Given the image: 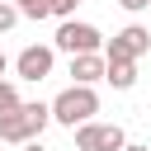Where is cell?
Returning a JSON list of instances; mask_svg holds the SVG:
<instances>
[{"instance_id":"obj_1","label":"cell","mask_w":151,"mask_h":151,"mask_svg":"<svg viewBox=\"0 0 151 151\" xmlns=\"http://www.w3.org/2000/svg\"><path fill=\"white\" fill-rule=\"evenodd\" d=\"M47 123H52L47 104H42V99H24L14 113H5V118H0V142L28 146V142H38V137H42V127H47Z\"/></svg>"},{"instance_id":"obj_2","label":"cell","mask_w":151,"mask_h":151,"mask_svg":"<svg viewBox=\"0 0 151 151\" xmlns=\"http://www.w3.org/2000/svg\"><path fill=\"white\" fill-rule=\"evenodd\" d=\"M47 113H52V123H61V127H80V123H94V113H99V90H85V85H66L52 104H47Z\"/></svg>"},{"instance_id":"obj_3","label":"cell","mask_w":151,"mask_h":151,"mask_svg":"<svg viewBox=\"0 0 151 151\" xmlns=\"http://www.w3.org/2000/svg\"><path fill=\"white\" fill-rule=\"evenodd\" d=\"M47 47L66 52V57H90V52H104V33L94 24H85V19H66V24H57V33H52Z\"/></svg>"},{"instance_id":"obj_4","label":"cell","mask_w":151,"mask_h":151,"mask_svg":"<svg viewBox=\"0 0 151 151\" xmlns=\"http://www.w3.org/2000/svg\"><path fill=\"white\" fill-rule=\"evenodd\" d=\"M146 52H151V28H142V24H127V28H118V33L104 42V57H109V61H132V66H137Z\"/></svg>"},{"instance_id":"obj_5","label":"cell","mask_w":151,"mask_h":151,"mask_svg":"<svg viewBox=\"0 0 151 151\" xmlns=\"http://www.w3.org/2000/svg\"><path fill=\"white\" fill-rule=\"evenodd\" d=\"M127 132L118 123H80L76 127V151H123Z\"/></svg>"},{"instance_id":"obj_6","label":"cell","mask_w":151,"mask_h":151,"mask_svg":"<svg viewBox=\"0 0 151 151\" xmlns=\"http://www.w3.org/2000/svg\"><path fill=\"white\" fill-rule=\"evenodd\" d=\"M52 66H57V52H52L47 42H28V47L14 57V76H19V80H28V85L47 80V76H52Z\"/></svg>"},{"instance_id":"obj_7","label":"cell","mask_w":151,"mask_h":151,"mask_svg":"<svg viewBox=\"0 0 151 151\" xmlns=\"http://www.w3.org/2000/svg\"><path fill=\"white\" fill-rule=\"evenodd\" d=\"M71 85H85V90H94L99 80H104V52H90V57H71Z\"/></svg>"},{"instance_id":"obj_8","label":"cell","mask_w":151,"mask_h":151,"mask_svg":"<svg viewBox=\"0 0 151 151\" xmlns=\"http://www.w3.org/2000/svg\"><path fill=\"white\" fill-rule=\"evenodd\" d=\"M104 80H109L113 90H132V85H137V66H132V61H109V57H104Z\"/></svg>"},{"instance_id":"obj_9","label":"cell","mask_w":151,"mask_h":151,"mask_svg":"<svg viewBox=\"0 0 151 151\" xmlns=\"http://www.w3.org/2000/svg\"><path fill=\"white\" fill-rule=\"evenodd\" d=\"M19 9V19H47L52 14V0H9Z\"/></svg>"},{"instance_id":"obj_10","label":"cell","mask_w":151,"mask_h":151,"mask_svg":"<svg viewBox=\"0 0 151 151\" xmlns=\"http://www.w3.org/2000/svg\"><path fill=\"white\" fill-rule=\"evenodd\" d=\"M24 99H19V90H14V80H0V118L5 113H14Z\"/></svg>"},{"instance_id":"obj_11","label":"cell","mask_w":151,"mask_h":151,"mask_svg":"<svg viewBox=\"0 0 151 151\" xmlns=\"http://www.w3.org/2000/svg\"><path fill=\"white\" fill-rule=\"evenodd\" d=\"M14 24H19V9H14L9 0H0V33H9Z\"/></svg>"},{"instance_id":"obj_12","label":"cell","mask_w":151,"mask_h":151,"mask_svg":"<svg viewBox=\"0 0 151 151\" xmlns=\"http://www.w3.org/2000/svg\"><path fill=\"white\" fill-rule=\"evenodd\" d=\"M80 5H85V0H52V14H57V19L66 24V19H71V14H76Z\"/></svg>"},{"instance_id":"obj_13","label":"cell","mask_w":151,"mask_h":151,"mask_svg":"<svg viewBox=\"0 0 151 151\" xmlns=\"http://www.w3.org/2000/svg\"><path fill=\"white\" fill-rule=\"evenodd\" d=\"M118 5H123V9H127V14H142V9H146V5H151V0H118Z\"/></svg>"},{"instance_id":"obj_14","label":"cell","mask_w":151,"mask_h":151,"mask_svg":"<svg viewBox=\"0 0 151 151\" xmlns=\"http://www.w3.org/2000/svg\"><path fill=\"white\" fill-rule=\"evenodd\" d=\"M123 151H151V146H146V142H127Z\"/></svg>"},{"instance_id":"obj_15","label":"cell","mask_w":151,"mask_h":151,"mask_svg":"<svg viewBox=\"0 0 151 151\" xmlns=\"http://www.w3.org/2000/svg\"><path fill=\"white\" fill-rule=\"evenodd\" d=\"M5 71H9V57H5V52H0V80H5Z\"/></svg>"},{"instance_id":"obj_16","label":"cell","mask_w":151,"mask_h":151,"mask_svg":"<svg viewBox=\"0 0 151 151\" xmlns=\"http://www.w3.org/2000/svg\"><path fill=\"white\" fill-rule=\"evenodd\" d=\"M24 151H42V146H38V142H28V146H24Z\"/></svg>"}]
</instances>
